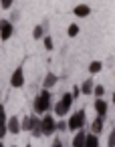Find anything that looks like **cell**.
Here are the masks:
<instances>
[{
	"instance_id": "1",
	"label": "cell",
	"mask_w": 115,
	"mask_h": 147,
	"mask_svg": "<svg viewBox=\"0 0 115 147\" xmlns=\"http://www.w3.org/2000/svg\"><path fill=\"white\" fill-rule=\"evenodd\" d=\"M51 107H53V97H51V93H49V91H45V89H43V91L39 93V97L34 99V113L47 115Z\"/></svg>"
},
{
	"instance_id": "2",
	"label": "cell",
	"mask_w": 115,
	"mask_h": 147,
	"mask_svg": "<svg viewBox=\"0 0 115 147\" xmlns=\"http://www.w3.org/2000/svg\"><path fill=\"white\" fill-rule=\"evenodd\" d=\"M85 119H87V115H85V111L81 109V111H77V113H73V115L69 117L67 127H69L71 131H81V129L85 127Z\"/></svg>"
},
{
	"instance_id": "3",
	"label": "cell",
	"mask_w": 115,
	"mask_h": 147,
	"mask_svg": "<svg viewBox=\"0 0 115 147\" xmlns=\"http://www.w3.org/2000/svg\"><path fill=\"white\" fill-rule=\"evenodd\" d=\"M71 103H73V93H65V95H63V99L55 105V113H57L59 117H65V115H67V111L71 109Z\"/></svg>"
},
{
	"instance_id": "4",
	"label": "cell",
	"mask_w": 115,
	"mask_h": 147,
	"mask_svg": "<svg viewBox=\"0 0 115 147\" xmlns=\"http://www.w3.org/2000/svg\"><path fill=\"white\" fill-rule=\"evenodd\" d=\"M41 125H43V135H53L57 131V121L51 113H47L43 119H41Z\"/></svg>"
},
{
	"instance_id": "5",
	"label": "cell",
	"mask_w": 115,
	"mask_h": 147,
	"mask_svg": "<svg viewBox=\"0 0 115 147\" xmlns=\"http://www.w3.org/2000/svg\"><path fill=\"white\" fill-rule=\"evenodd\" d=\"M10 85H12L14 89H18V87L24 85V71H22V67L14 69V73H12V77H10Z\"/></svg>"
},
{
	"instance_id": "6",
	"label": "cell",
	"mask_w": 115,
	"mask_h": 147,
	"mask_svg": "<svg viewBox=\"0 0 115 147\" xmlns=\"http://www.w3.org/2000/svg\"><path fill=\"white\" fill-rule=\"evenodd\" d=\"M12 36V22L10 20H0V38L8 40Z\"/></svg>"
},
{
	"instance_id": "7",
	"label": "cell",
	"mask_w": 115,
	"mask_h": 147,
	"mask_svg": "<svg viewBox=\"0 0 115 147\" xmlns=\"http://www.w3.org/2000/svg\"><path fill=\"white\" fill-rule=\"evenodd\" d=\"M6 127H8V133H12V135H18L22 131V123L18 121V117H10L8 123H6Z\"/></svg>"
},
{
	"instance_id": "8",
	"label": "cell",
	"mask_w": 115,
	"mask_h": 147,
	"mask_svg": "<svg viewBox=\"0 0 115 147\" xmlns=\"http://www.w3.org/2000/svg\"><path fill=\"white\" fill-rule=\"evenodd\" d=\"M91 14V8H89V4H77L75 6V16H79V18H85V16H89Z\"/></svg>"
},
{
	"instance_id": "9",
	"label": "cell",
	"mask_w": 115,
	"mask_h": 147,
	"mask_svg": "<svg viewBox=\"0 0 115 147\" xmlns=\"http://www.w3.org/2000/svg\"><path fill=\"white\" fill-rule=\"evenodd\" d=\"M95 111H97V117L103 119V117L107 115V103H105L103 99H97V101H95Z\"/></svg>"
},
{
	"instance_id": "10",
	"label": "cell",
	"mask_w": 115,
	"mask_h": 147,
	"mask_svg": "<svg viewBox=\"0 0 115 147\" xmlns=\"http://www.w3.org/2000/svg\"><path fill=\"white\" fill-rule=\"evenodd\" d=\"M85 141H87V133L81 129V131H77V135L73 139V147H85Z\"/></svg>"
},
{
	"instance_id": "11",
	"label": "cell",
	"mask_w": 115,
	"mask_h": 147,
	"mask_svg": "<svg viewBox=\"0 0 115 147\" xmlns=\"http://www.w3.org/2000/svg\"><path fill=\"white\" fill-rule=\"evenodd\" d=\"M57 85V75H53V73H49L47 77H45V83H43V89L45 91H49L51 87H55Z\"/></svg>"
},
{
	"instance_id": "12",
	"label": "cell",
	"mask_w": 115,
	"mask_h": 147,
	"mask_svg": "<svg viewBox=\"0 0 115 147\" xmlns=\"http://www.w3.org/2000/svg\"><path fill=\"white\" fill-rule=\"evenodd\" d=\"M34 119L37 117H32V115H28V117H24L20 123H22V129L24 131H32V127H34Z\"/></svg>"
},
{
	"instance_id": "13",
	"label": "cell",
	"mask_w": 115,
	"mask_h": 147,
	"mask_svg": "<svg viewBox=\"0 0 115 147\" xmlns=\"http://www.w3.org/2000/svg\"><path fill=\"white\" fill-rule=\"evenodd\" d=\"M103 131V119L101 117H97L95 121H93V125H91V133L93 135H97V133H101Z\"/></svg>"
},
{
	"instance_id": "14",
	"label": "cell",
	"mask_w": 115,
	"mask_h": 147,
	"mask_svg": "<svg viewBox=\"0 0 115 147\" xmlns=\"http://www.w3.org/2000/svg\"><path fill=\"white\" fill-rule=\"evenodd\" d=\"M85 147H99V137H97V135H93V133H87Z\"/></svg>"
},
{
	"instance_id": "15",
	"label": "cell",
	"mask_w": 115,
	"mask_h": 147,
	"mask_svg": "<svg viewBox=\"0 0 115 147\" xmlns=\"http://www.w3.org/2000/svg\"><path fill=\"white\" fill-rule=\"evenodd\" d=\"M93 89H95V85H93V81H91V79H87V81L81 85V91H83V95H91V93H93Z\"/></svg>"
},
{
	"instance_id": "16",
	"label": "cell",
	"mask_w": 115,
	"mask_h": 147,
	"mask_svg": "<svg viewBox=\"0 0 115 147\" xmlns=\"http://www.w3.org/2000/svg\"><path fill=\"white\" fill-rule=\"evenodd\" d=\"M101 69H103V63H101V61H93V63H89V73H91V75L99 73Z\"/></svg>"
},
{
	"instance_id": "17",
	"label": "cell",
	"mask_w": 115,
	"mask_h": 147,
	"mask_svg": "<svg viewBox=\"0 0 115 147\" xmlns=\"http://www.w3.org/2000/svg\"><path fill=\"white\" fill-rule=\"evenodd\" d=\"M30 133H32L34 137H41V135H43V125H41V119H39V117L34 119V127H32Z\"/></svg>"
},
{
	"instance_id": "18",
	"label": "cell",
	"mask_w": 115,
	"mask_h": 147,
	"mask_svg": "<svg viewBox=\"0 0 115 147\" xmlns=\"http://www.w3.org/2000/svg\"><path fill=\"white\" fill-rule=\"evenodd\" d=\"M93 95H97V99H103V95H105V87H103V85H95Z\"/></svg>"
},
{
	"instance_id": "19",
	"label": "cell",
	"mask_w": 115,
	"mask_h": 147,
	"mask_svg": "<svg viewBox=\"0 0 115 147\" xmlns=\"http://www.w3.org/2000/svg\"><path fill=\"white\" fill-rule=\"evenodd\" d=\"M8 123V119H6V109H4V105H0V125H6Z\"/></svg>"
},
{
	"instance_id": "20",
	"label": "cell",
	"mask_w": 115,
	"mask_h": 147,
	"mask_svg": "<svg viewBox=\"0 0 115 147\" xmlns=\"http://www.w3.org/2000/svg\"><path fill=\"white\" fill-rule=\"evenodd\" d=\"M67 34H69V36H77V34H79V26H77V24H69Z\"/></svg>"
},
{
	"instance_id": "21",
	"label": "cell",
	"mask_w": 115,
	"mask_h": 147,
	"mask_svg": "<svg viewBox=\"0 0 115 147\" xmlns=\"http://www.w3.org/2000/svg\"><path fill=\"white\" fill-rule=\"evenodd\" d=\"M32 36H34V38H43V36H45V30H43V26H34V30H32Z\"/></svg>"
},
{
	"instance_id": "22",
	"label": "cell",
	"mask_w": 115,
	"mask_h": 147,
	"mask_svg": "<svg viewBox=\"0 0 115 147\" xmlns=\"http://www.w3.org/2000/svg\"><path fill=\"white\" fill-rule=\"evenodd\" d=\"M107 145H109V147H115V129L109 133V141H107Z\"/></svg>"
},
{
	"instance_id": "23",
	"label": "cell",
	"mask_w": 115,
	"mask_h": 147,
	"mask_svg": "<svg viewBox=\"0 0 115 147\" xmlns=\"http://www.w3.org/2000/svg\"><path fill=\"white\" fill-rule=\"evenodd\" d=\"M6 133H8V127H6V125H0V141L6 137Z\"/></svg>"
},
{
	"instance_id": "24",
	"label": "cell",
	"mask_w": 115,
	"mask_h": 147,
	"mask_svg": "<svg viewBox=\"0 0 115 147\" xmlns=\"http://www.w3.org/2000/svg\"><path fill=\"white\" fill-rule=\"evenodd\" d=\"M45 49H47V51L53 49V38H51V36H45Z\"/></svg>"
},
{
	"instance_id": "25",
	"label": "cell",
	"mask_w": 115,
	"mask_h": 147,
	"mask_svg": "<svg viewBox=\"0 0 115 147\" xmlns=\"http://www.w3.org/2000/svg\"><path fill=\"white\" fill-rule=\"evenodd\" d=\"M0 6H2V8H10L12 6V0H0Z\"/></svg>"
},
{
	"instance_id": "26",
	"label": "cell",
	"mask_w": 115,
	"mask_h": 147,
	"mask_svg": "<svg viewBox=\"0 0 115 147\" xmlns=\"http://www.w3.org/2000/svg\"><path fill=\"white\" fill-rule=\"evenodd\" d=\"M67 129V121H59L57 123V131H65Z\"/></svg>"
},
{
	"instance_id": "27",
	"label": "cell",
	"mask_w": 115,
	"mask_h": 147,
	"mask_svg": "<svg viewBox=\"0 0 115 147\" xmlns=\"http://www.w3.org/2000/svg\"><path fill=\"white\" fill-rule=\"evenodd\" d=\"M53 147H63V143H61V141H55V143H53Z\"/></svg>"
},
{
	"instance_id": "28",
	"label": "cell",
	"mask_w": 115,
	"mask_h": 147,
	"mask_svg": "<svg viewBox=\"0 0 115 147\" xmlns=\"http://www.w3.org/2000/svg\"><path fill=\"white\" fill-rule=\"evenodd\" d=\"M0 147H4V143H2V141H0Z\"/></svg>"
},
{
	"instance_id": "29",
	"label": "cell",
	"mask_w": 115,
	"mask_h": 147,
	"mask_svg": "<svg viewBox=\"0 0 115 147\" xmlns=\"http://www.w3.org/2000/svg\"><path fill=\"white\" fill-rule=\"evenodd\" d=\"M113 103H115V93H113Z\"/></svg>"
},
{
	"instance_id": "30",
	"label": "cell",
	"mask_w": 115,
	"mask_h": 147,
	"mask_svg": "<svg viewBox=\"0 0 115 147\" xmlns=\"http://www.w3.org/2000/svg\"><path fill=\"white\" fill-rule=\"evenodd\" d=\"M26 147H32V145H26Z\"/></svg>"
},
{
	"instance_id": "31",
	"label": "cell",
	"mask_w": 115,
	"mask_h": 147,
	"mask_svg": "<svg viewBox=\"0 0 115 147\" xmlns=\"http://www.w3.org/2000/svg\"><path fill=\"white\" fill-rule=\"evenodd\" d=\"M12 147H14V145H12Z\"/></svg>"
}]
</instances>
